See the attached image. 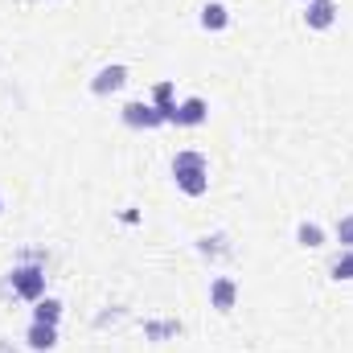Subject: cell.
<instances>
[{"mask_svg":"<svg viewBox=\"0 0 353 353\" xmlns=\"http://www.w3.org/2000/svg\"><path fill=\"white\" fill-rule=\"evenodd\" d=\"M181 337V321H148L144 325V341H169Z\"/></svg>","mask_w":353,"mask_h":353,"instance_id":"13","label":"cell"},{"mask_svg":"<svg viewBox=\"0 0 353 353\" xmlns=\"http://www.w3.org/2000/svg\"><path fill=\"white\" fill-rule=\"evenodd\" d=\"M8 292H12L17 300L37 304V300L46 296V267L41 263H17L8 271Z\"/></svg>","mask_w":353,"mask_h":353,"instance_id":"2","label":"cell"},{"mask_svg":"<svg viewBox=\"0 0 353 353\" xmlns=\"http://www.w3.org/2000/svg\"><path fill=\"white\" fill-rule=\"evenodd\" d=\"M296 243H300L304 251L325 247V226H321V222H300V226H296Z\"/></svg>","mask_w":353,"mask_h":353,"instance_id":"12","label":"cell"},{"mask_svg":"<svg viewBox=\"0 0 353 353\" xmlns=\"http://www.w3.org/2000/svg\"><path fill=\"white\" fill-rule=\"evenodd\" d=\"M148 103H152V107H157V111L165 115V123H173V111H176V87L169 83V79H165V83H157Z\"/></svg>","mask_w":353,"mask_h":353,"instance_id":"9","label":"cell"},{"mask_svg":"<svg viewBox=\"0 0 353 353\" xmlns=\"http://www.w3.org/2000/svg\"><path fill=\"white\" fill-rule=\"evenodd\" d=\"M337 243H341L345 251H353V214H341V218H337Z\"/></svg>","mask_w":353,"mask_h":353,"instance_id":"16","label":"cell"},{"mask_svg":"<svg viewBox=\"0 0 353 353\" xmlns=\"http://www.w3.org/2000/svg\"><path fill=\"white\" fill-rule=\"evenodd\" d=\"M25 345H29V350H37V353L54 350V345H58V325H41V321H33V325H29V333H25Z\"/></svg>","mask_w":353,"mask_h":353,"instance_id":"8","label":"cell"},{"mask_svg":"<svg viewBox=\"0 0 353 353\" xmlns=\"http://www.w3.org/2000/svg\"><path fill=\"white\" fill-rule=\"evenodd\" d=\"M304 25L316 29V33L333 29V25H337V4H333V0H312V4H304Z\"/></svg>","mask_w":353,"mask_h":353,"instance_id":"7","label":"cell"},{"mask_svg":"<svg viewBox=\"0 0 353 353\" xmlns=\"http://www.w3.org/2000/svg\"><path fill=\"white\" fill-rule=\"evenodd\" d=\"M304 4H312V0H304Z\"/></svg>","mask_w":353,"mask_h":353,"instance_id":"17","label":"cell"},{"mask_svg":"<svg viewBox=\"0 0 353 353\" xmlns=\"http://www.w3.org/2000/svg\"><path fill=\"white\" fill-rule=\"evenodd\" d=\"M173 181L185 197H205V193H210V161H205L201 152H193V148L176 152L173 157Z\"/></svg>","mask_w":353,"mask_h":353,"instance_id":"1","label":"cell"},{"mask_svg":"<svg viewBox=\"0 0 353 353\" xmlns=\"http://www.w3.org/2000/svg\"><path fill=\"white\" fill-rule=\"evenodd\" d=\"M329 275H333V279H345V283H350V279H353V251H341V255H337V259L329 263Z\"/></svg>","mask_w":353,"mask_h":353,"instance_id":"15","label":"cell"},{"mask_svg":"<svg viewBox=\"0 0 353 353\" xmlns=\"http://www.w3.org/2000/svg\"><path fill=\"white\" fill-rule=\"evenodd\" d=\"M0 210H4V201H0Z\"/></svg>","mask_w":353,"mask_h":353,"instance_id":"18","label":"cell"},{"mask_svg":"<svg viewBox=\"0 0 353 353\" xmlns=\"http://www.w3.org/2000/svg\"><path fill=\"white\" fill-rule=\"evenodd\" d=\"M33 321H41V325H58V321H62V300L41 296V300H37V308H33Z\"/></svg>","mask_w":353,"mask_h":353,"instance_id":"14","label":"cell"},{"mask_svg":"<svg viewBox=\"0 0 353 353\" xmlns=\"http://www.w3.org/2000/svg\"><path fill=\"white\" fill-rule=\"evenodd\" d=\"M197 251H201L205 259H226V255H234V247H230L226 234H205V239H197Z\"/></svg>","mask_w":353,"mask_h":353,"instance_id":"11","label":"cell"},{"mask_svg":"<svg viewBox=\"0 0 353 353\" xmlns=\"http://www.w3.org/2000/svg\"><path fill=\"white\" fill-rule=\"evenodd\" d=\"M230 25V8L226 4H218V0H210L205 8H201V29H210V33H222Z\"/></svg>","mask_w":353,"mask_h":353,"instance_id":"10","label":"cell"},{"mask_svg":"<svg viewBox=\"0 0 353 353\" xmlns=\"http://www.w3.org/2000/svg\"><path fill=\"white\" fill-rule=\"evenodd\" d=\"M210 119V103L201 99V94H189V99H181L173 111V123L176 128H201Z\"/></svg>","mask_w":353,"mask_h":353,"instance_id":"5","label":"cell"},{"mask_svg":"<svg viewBox=\"0 0 353 353\" xmlns=\"http://www.w3.org/2000/svg\"><path fill=\"white\" fill-rule=\"evenodd\" d=\"M119 119H123L128 128H136V132H152V128H165V115H161L152 103H144V99H132V103H123Z\"/></svg>","mask_w":353,"mask_h":353,"instance_id":"3","label":"cell"},{"mask_svg":"<svg viewBox=\"0 0 353 353\" xmlns=\"http://www.w3.org/2000/svg\"><path fill=\"white\" fill-rule=\"evenodd\" d=\"M128 87V66L123 62H115V66H103L94 79H90V94H115V90H123Z\"/></svg>","mask_w":353,"mask_h":353,"instance_id":"6","label":"cell"},{"mask_svg":"<svg viewBox=\"0 0 353 353\" xmlns=\"http://www.w3.org/2000/svg\"><path fill=\"white\" fill-rule=\"evenodd\" d=\"M234 304H239V279H234V275L210 279V308L226 316V312H234Z\"/></svg>","mask_w":353,"mask_h":353,"instance_id":"4","label":"cell"}]
</instances>
